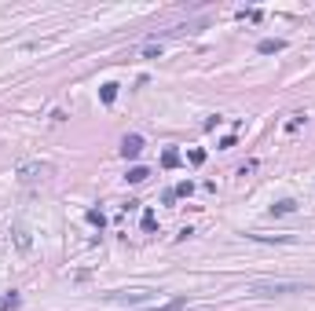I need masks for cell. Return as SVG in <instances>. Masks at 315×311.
Segmentation results:
<instances>
[{
  "instance_id": "1",
  "label": "cell",
  "mask_w": 315,
  "mask_h": 311,
  "mask_svg": "<svg viewBox=\"0 0 315 311\" xmlns=\"http://www.w3.org/2000/svg\"><path fill=\"white\" fill-rule=\"evenodd\" d=\"M253 296H290V293H308V282H286V279H257L249 282Z\"/></svg>"
},
{
  "instance_id": "2",
  "label": "cell",
  "mask_w": 315,
  "mask_h": 311,
  "mask_svg": "<svg viewBox=\"0 0 315 311\" xmlns=\"http://www.w3.org/2000/svg\"><path fill=\"white\" fill-rule=\"evenodd\" d=\"M140 154H143V136H136V132H132V136H125V140H121V157L132 161V157H140Z\"/></svg>"
},
{
  "instance_id": "3",
  "label": "cell",
  "mask_w": 315,
  "mask_h": 311,
  "mask_svg": "<svg viewBox=\"0 0 315 311\" xmlns=\"http://www.w3.org/2000/svg\"><path fill=\"white\" fill-rule=\"evenodd\" d=\"M107 300H121V304H143L147 296H158V293H121V289H114V293H103Z\"/></svg>"
},
{
  "instance_id": "4",
  "label": "cell",
  "mask_w": 315,
  "mask_h": 311,
  "mask_svg": "<svg viewBox=\"0 0 315 311\" xmlns=\"http://www.w3.org/2000/svg\"><path fill=\"white\" fill-rule=\"evenodd\" d=\"M183 308H187V296H176V300L154 304V308H136V311H183Z\"/></svg>"
},
{
  "instance_id": "5",
  "label": "cell",
  "mask_w": 315,
  "mask_h": 311,
  "mask_svg": "<svg viewBox=\"0 0 315 311\" xmlns=\"http://www.w3.org/2000/svg\"><path fill=\"white\" fill-rule=\"evenodd\" d=\"M260 55H275V51H286V41H279V37H268V41L257 44Z\"/></svg>"
},
{
  "instance_id": "6",
  "label": "cell",
  "mask_w": 315,
  "mask_h": 311,
  "mask_svg": "<svg viewBox=\"0 0 315 311\" xmlns=\"http://www.w3.org/2000/svg\"><path fill=\"white\" fill-rule=\"evenodd\" d=\"M290 213H297V202L293 198H282V202L271 205V216H290Z\"/></svg>"
},
{
  "instance_id": "7",
  "label": "cell",
  "mask_w": 315,
  "mask_h": 311,
  "mask_svg": "<svg viewBox=\"0 0 315 311\" xmlns=\"http://www.w3.org/2000/svg\"><path fill=\"white\" fill-rule=\"evenodd\" d=\"M18 308H22V296L18 293H4L0 296V311H18Z\"/></svg>"
},
{
  "instance_id": "8",
  "label": "cell",
  "mask_w": 315,
  "mask_h": 311,
  "mask_svg": "<svg viewBox=\"0 0 315 311\" xmlns=\"http://www.w3.org/2000/svg\"><path fill=\"white\" fill-rule=\"evenodd\" d=\"M44 172H48V165H22L18 176H22V180H37V176H44Z\"/></svg>"
},
{
  "instance_id": "9",
  "label": "cell",
  "mask_w": 315,
  "mask_h": 311,
  "mask_svg": "<svg viewBox=\"0 0 315 311\" xmlns=\"http://www.w3.org/2000/svg\"><path fill=\"white\" fill-rule=\"evenodd\" d=\"M147 176H150V169H147V165H132V169H128V176H125V180H128V183H143V180H147Z\"/></svg>"
},
{
  "instance_id": "10",
  "label": "cell",
  "mask_w": 315,
  "mask_h": 311,
  "mask_svg": "<svg viewBox=\"0 0 315 311\" xmlns=\"http://www.w3.org/2000/svg\"><path fill=\"white\" fill-rule=\"evenodd\" d=\"M99 99H103V103H107V107H110V103H114V99H117V84H114V81H107V84H103V88H99Z\"/></svg>"
},
{
  "instance_id": "11",
  "label": "cell",
  "mask_w": 315,
  "mask_h": 311,
  "mask_svg": "<svg viewBox=\"0 0 315 311\" xmlns=\"http://www.w3.org/2000/svg\"><path fill=\"white\" fill-rule=\"evenodd\" d=\"M161 165H165V169H176V165H180V150H173V147H169L165 154H161Z\"/></svg>"
},
{
  "instance_id": "12",
  "label": "cell",
  "mask_w": 315,
  "mask_h": 311,
  "mask_svg": "<svg viewBox=\"0 0 315 311\" xmlns=\"http://www.w3.org/2000/svg\"><path fill=\"white\" fill-rule=\"evenodd\" d=\"M253 242H293V234H249Z\"/></svg>"
},
{
  "instance_id": "13",
  "label": "cell",
  "mask_w": 315,
  "mask_h": 311,
  "mask_svg": "<svg viewBox=\"0 0 315 311\" xmlns=\"http://www.w3.org/2000/svg\"><path fill=\"white\" fill-rule=\"evenodd\" d=\"M15 242H18V249L26 253V249H30V231H26V227H15Z\"/></svg>"
},
{
  "instance_id": "14",
  "label": "cell",
  "mask_w": 315,
  "mask_h": 311,
  "mask_svg": "<svg viewBox=\"0 0 315 311\" xmlns=\"http://www.w3.org/2000/svg\"><path fill=\"white\" fill-rule=\"evenodd\" d=\"M191 190H194V183H191V180H183V183H176L173 194H176V198H191Z\"/></svg>"
},
{
  "instance_id": "15",
  "label": "cell",
  "mask_w": 315,
  "mask_h": 311,
  "mask_svg": "<svg viewBox=\"0 0 315 311\" xmlns=\"http://www.w3.org/2000/svg\"><path fill=\"white\" fill-rule=\"evenodd\" d=\"M238 18H246V22H257L260 11H257V8H242V11H238Z\"/></svg>"
},
{
  "instance_id": "16",
  "label": "cell",
  "mask_w": 315,
  "mask_h": 311,
  "mask_svg": "<svg viewBox=\"0 0 315 311\" xmlns=\"http://www.w3.org/2000/svg\"><path fill=\"white\" fill-rule=\"evenodd\" d=\"M154 227H158V216L147 209V213H143V231H154Z\"/></svg>"
},
{
  "instance_id": "17",
  "label": "cell",
  "mask_w": 315,
  "mask_h": 311,
  "mask_svg": "<svg viewBox=\"0 0 315 311\" xmlns=\"http://www.w3.org/2000/svg\"><path fill=\"white\" fill-rule=\"evenodd\" d=\"M88 223H95V227H103L107 220H103V213H99V209H88Z\"/></svg>"
},
{
  "instance_id": "18",
  "label": "cell",
  "mask_w": 315,
  "mask_h": 311,
  "mask_svg": "<svg viewBox=\"0 0 315 311\" xmlns=\"http://www.w3.org/2000/svg\"><path fill=\"white\" fill-rule=\"evenodd\" d=\"M187 161H191V165H202V161H205V150H191V154H187Z\"/></svg>"
},
{
  "instance_id": "19",
  "label": "cell",
  "mask_w": 315,
  "mask_h": 311,
  "mask_svg": "<svg viewBox=\"0 0 315 311\" xmlns=\"http://www.w3.org/2000/svg\"><path fill=\"white\" fill-rule=\"evenodd\" d=\"M143 55H150V59L161 55V44H147V48H143Z\"/></svg>"
}]
</instances>
